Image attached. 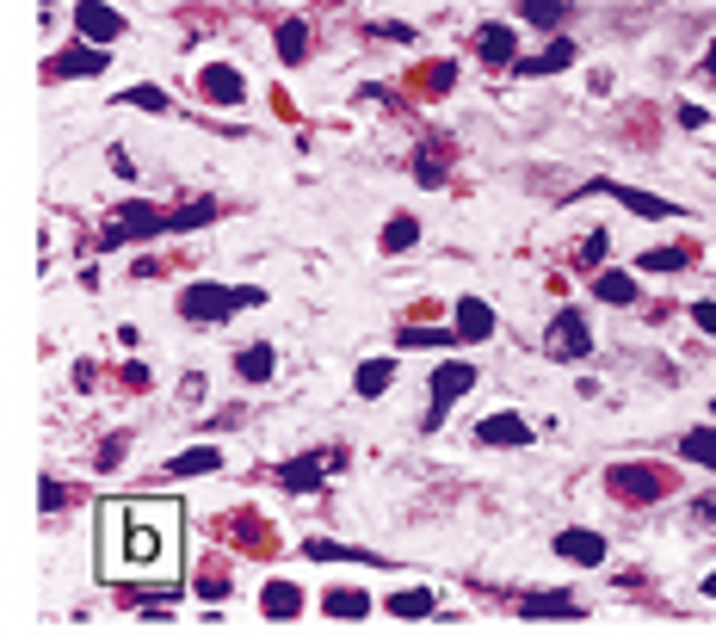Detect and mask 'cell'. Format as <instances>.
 <instances>
[{
  "label": "cell",
  "instance_id": "obj_28",
  "mask_svg": "<svg viewBox=\"0 0 716 636\" xmlns=\"http://www.w3.org/2000/svg\"><path fill=\"white\" fill-rule=\"evenodd\" d=\"M303 556H309V563H371L365 550H346V544H334V537H309Z\"/></svg>",
  "mask_w": 716,
  "mask_h": 636
},
{
  "label": "cell",
  "instance_id": "obj_30",
  "mask_svg": "<svg viewBox=\"0 0 716 636\" xmlns=\"http://www.w3.org/2000/svg\"><path fill=\"white\" fill-rule=\"evenodd\" d=\"M458 340V328H401L396 347H451Z\"/></svg>",
  "mask_w": 716,
  "mask_h": 636
},
{
  "label": "cell",
  "instance_id": "obj_7",
  "mask_svg": "<svg viewBox=\"0 0 716 636\" xmlns=\"http://www.w3.org/2000/svg\"><path fill=\"white\" fill-rule=\"evenodd\" d=\"M74 31H81L86 44H117L130 31V19L117 13L112 0H74Z\"/></svg>",
  "mask_w": 716,
  "mask_h": 636
},
{
  "label": "cell",
  "instance_id": "obj_8",
  "mask_svg": "<svg viewBox=\"0 0 716 636\" xmlns=\"http://www.w3.org/2000/svg\"><path fill=\"white\" fill-rule=\"evenodd\" d=\"M544 352L550 359H587L593 328L581 321V309H556V321H550V334H544Z\"/></svg>",
  "mask_w": 716,
  "mask_h": 636
},
{
  "label": "cell",
  "instance_id": "obj_24",
  "mask_svg": "<svg viewBox=\"0 0 716 636\" xmlns=\"http://www.w3.org/2000/svg\"><path fill=\"white\" fill-rule=\"evenodd\" d=\"M432 599L427 587H401V593H389V618H432Z\"/></svg>",
  "mask_w": 716,
  "mask_h": 636
},
{
  "label": "cell",
  "instance_id": "obj_13",
  "mask_svg": "<svg viewBox=\"0 0 716 636\" xmlns=\"http://www.w3.org/2000/svg\"><path fill=\"white\" fill-rule=\"evenodd\" d=\"M569 62H574V44H569V38H556V44L538 50V57H519L513 74H519V81H544V74H562Z\"/></svg>",
  "mask_w": 716,
  "mask_h": 636
},
{
  "label": "cell",
  "instance_id": "obj_33",
  "mask_svg": "<svg viewBox=\"0 0 716 636\" xmlns=\"http://www.w3.org/2000/svg\"><path fill=\"white\" fill-rule=\"evenodd\" d=\"M605 247H612V235H605V229H593V235H587V247H581V260H587V266H600V260H605Z\"/></svg>",
  "mask_w": 716,
  "mask_h": 636
},
{
  "label": "cell",
  "instance_id": "obj_21",
  "mask_svg": "<svg viewBox=\"0 0 716 636\" xmlns=\"http://www.w3.org/2000/svg\"><path fill=\"white\" fill-rule=\"evenodd\" d=\"M235 371H242V383H273L278 352L273 347H242V352H235Z\"/></svg>",
  "mask_w": 716,
  "mask_h": 636
},
{
  "label": "cell",
  "instance_id": "obj_36",
  "mask_svg": "<svg viewBox=\"0 0 716 636\" xmlns=\"http://www.w3.org/2000/svg\"><path fill=\"white\" fill-rule=\"evenodd\" d=\"M679 124H686V131H704V124H710V112H704V105H679Z\"/></svg>",
  "mask_w": 716,
  "mask_h": 636
},
{
  "label": "cell",
  "instance_id": "obj_6",
  "mask_svg": "<svg viewBox=\"0 0 716 636\" xmlns=\"http://www.w3.org/2000/svg\"><path fill=\"white\" fill-rule=\"evenodd\" d=\"M328 470H346V451H309V458H290L285 470H278V489L316 494L321 482H328Z\"/></svg>",
  "mask_w": 716,
  "mask_h": 636
},
{
  "label": "cell",
  "instance_id": "obj_25",
  "mask_svg": "<svg viewBox=\"0 0 716 636\" xmlns=\"http://www.w3.org/2000/svg\"><path fill=\"white\" fill-rule=\"evenodd\" d=\"M328 618H365L371 612V593H358V587H328Z\"/></svg>",
  "mask_w": 716,
  "mask_h": 636
},
{
  "label": "cell",
  "instance_id": "obj_20",
  "mask_svg": "<svg viewBox=\"0 0 716 636\" xmlns=\"http://www.w3.org/2000/svg\"><path fill=\"white\" fill-rule=\"evenodd\" d=\"M519 612H525V618H581V599H574V593H525Z\"/></svg>",
  "mask_w": 716,
  "mask_h": 636
},
{
  "label": "cell",
  "instance_id": "obj_29",
  "mask_svg": "<svg viewBox=\"0 0 716 636\" xmlns=\"http://www.w3.org/2000/svg\"><path fill=\"white\" fill-rule=\"evenodd\" d=\"M686 266H692L686 247H655V254H643V260H636V273H686Z\"/></svg>",
  "mask_w": 716,
  "mask_h": 636
},
{
  "label": "cell",
  "instance_id": "obj_10",
  "mask_svg": "<svg viewBox=\"0 0 716 636\" xmlns=\"http://www.w3.org/2000/svg\"><path fill=\"white\" fill-rule=\"evenodd\" d=\"M612 494H624V501H661V494H667V476H661L655 463H617Z\"/></svg>",
  "mask_w": 716,
  "mask_h": 636
},
{
  "label": "cell",
  "instance_id": "obj_32",
  "mask_svg": "<svg viewBox=\"0 0 716 636\" xmlns=\"http://www.w3.org/2000/svg\"><path fill=\"white\" fill-rule=\"evenodd\" d=\"M117 105H143V112H167V93H161V88H130V93H117Z\"/></svg>",
  "mask_w": 716,
  "mask_h": 636
},
{
  "label": "cell",
  "instance_id": "obj_2",
  "mask_svg": "<svg viewBox=\"0 0 716 636\" xmlns=\"http://www.w3.org/2000/svg\"><path fill=\"white\" fill-rule=\"evenodd\" d=\"M254 304H266L259 285H211V278H198V285L180 290V316L198 321V328H223L235 309H254Z\"/></svg>",
  "mask_w": 716,
  "mask_h": 636
},
{
  "label": "cell",
  "instance_id": "obj_11",
  "mask_svg": "<svg viewBox=\"0 0 716 636\" xmlns=\"http://www.w3.org/2000/svg\"><path fill=\"white\" fill-rule=\"evenodd\" d=\"M198 93L211 105H247V81L242 69H229V62H211V69H198Z\"/></svg>",
  "mask_w": 716,
  "mask_h": 636
},
{
  "label": "cell",
  "instance_id": "obj_40",
  "mask_svg": "<svg viewBox=\"0 0 716 636\" xmlns=\"http://www.w3.org/2000/svg\"><path fill=\"white\" fill-rule=\"evenodd\" d=\"M704 593H710V599H716V575H704Z\"/></svg>",
  "mask_w": 716,
  "mask_h": 636
},
{
  "label": "cell",
  "instance_id": "obj_26",
  "mask_svg": "<svg viewBox=\"0 0 716 636\" xmlns=\"http://www.w3.org/2000/svg\"><path fill=\"white\" fill-rule=\"evenodd\" d=\"M679 458H686V463H704V470H716V427H692V433L679 439Z\"/></svg>",
  "mask_w": 716,
  "mask_h": 636
},
{
  "label": "cell",
  "instance_id": "obj_9",
  "mask_svg": "<svg viewBox=\"0 0 716 636\" xmlns=\"http://www.w3.org/2000/svg\"><path fill=\"white\" fill-rule=\"evenodd\" d=\"M475 439L482 445H538V427L525 414H513V408H494V414L475 420Z\"/></svg>",
  "mask_w": 716,
  "mask_h": 636
},
{
  "label": "cell",
  "instance_id": "obj_16",
  "mask_svg": "<svg viewBox=\"0 0 716 636\" xmlns=\"http://www.w3.org/2000/svg\"><path fill=\"white\" fill-rule=\"evenodd\" d=\"M451 321H458V340H488V334H494V309H488L482 297H458Z\"/></svg>",
  "mask_w": 716,
  "mask_h": 636
},
{
  "label": "cell",
  "instance_id": "obj_34",
  "mask_svg": "<svg viewBox=\"0 0 716 636\" xmlns=\"http://www.w3.org/2000/svg\"><path fill=\"white\" fill-rule=\"evenodd\" d=\"M458 81V62H432L427 69V88H451Z\"/></svg>",
  "mask_w": 716,
  "mask_h": 636
},
{
  "label": "cell",
  "instance_id": "obj_14",
  "mask_svg": "<svg viewBox=\"0 0 716 636\" xmlns=\"http://www.w3.org/2000/svg\"><path fill=\"white\" fill-rule=\"evenodd\" d=\"M475 57H482L488 69H513V62H519L513 25H482V31H475Z\"/></svg>",
  "mask_w": 716,
  "mask_h": 636
},
{
  "label": "cell",
  "instance_id": "obj_22",
  "mask_svg": "<svg viewBox=\"0 0 716 636\" xmlns=\"http://www.w3.org/2000/svg\"><path fill=\"white\" fill-rule=\"evenodd\" d=\"M216 470H223V451H216V445L180 451V458L167 463V476H216Z\"/></svg>",
  "mask_w": 716,
  "mask_h": 636
},
{
  "label": "cell",
  "instance_id": "obj_3",
  "mask_svg": "<svg viewBox=\"0 0 716 636\" xmlns=\"http://www.w3.org/2000/svg\"><path fill=\"white\" fill-rule=\"evenodd\" d=\"M475 377H482V371H475V365H463V359L432 365V377H427V396H432V402H427V420H420L427 433H439V427H444V414H451V408H458L463 396L475 390Z\"/></svg>",
  "mask_w": 716,
  "mask_h": 636
},
{
  "label": "cell",
  "instance_id": "obj_38",
  "mask_svg": "<svg viewBox=\"0 0 716 636\" xmlns=\"http://www.w3.org/2000/svg\"><path fill=\"white\" fill-rule=\"evenodd\" d=\"M112 174H117V179H136V167H130L124 148H112Z\"/></svg>",
  "mask_w": 716,
  "mask_h": 636
},
{
  "label": "cell",
  "instance_id": "obj_12",
  "mask_svg": "<svg viewBox=\"0 0 716 636\" xmlns=\"http://www.w3.org/2000/svg\"><path fill=\"white\" fill-rule=\"evenodd\" d=\"M562 556V563H581V568H600L605 563V537L600 532H581V525H569V532H556V544H550Z\"/></svg>",
  "mask_w": 716,
  "mask_h": 636
},
{
  "label": "cell",
  "instance_id": "obj_1",
  "mask_svg": "<svg viewBox=\"0 0 716 636\" xmlns=\"http://www.w3.org/2000/svg\"><path fill=\"white\" fill-rule=\"evenodd\" d=\"M130 550L117 556V568L130 563H155V568H173V532H180V506L173 501H136L130 506Z\"/></svg>",
  "mask_w": 716,
  "mask_h": 636
},
{
  "label": "cell",
  "instance_id": "obj_27",
  "mask_svg": "<svg viewBox=\"0 0 716 636\" xmlns=\"http://www.w3.org/2000/svg\"><path fill=\"white\" fill-rule=\"evenodd\" d=\"M415 242H420V223L408 217V211H396V217L383 223V254H408Z\"/></svg>",
  "mask_w": 716,
  "mask_h": 636
},
{
  "label": "cell",
  "instance_id": "obj_4",
  "mask_svg": "<svg viewBox=\"0 0 716 636\" xmlns=\"http://www.w3.org/2000/svg\"><path fill=\"white\" fill-rule=\"evenodd\" d=\"M112 69V44H69L57 50V57L43 62V81H100V74Z\"/></svg>",
  "mask_w": 716,
  "mask_h": 636
},
{
  "label": "cell",
  "instance_id": "obj_19",
  "mask_svg": "<svg viewBox=\"0 0 716 636\" xmlns=\"http://www.w3.org/2000/svg\"><path fill=\"white\" fill-rule=\"evenodd\" d=\"M396 377H401L396 359H365V365H358V377H352V390L365 396V402H377V396H383Z\"/></svg>",
  "mask_w": 716,
  "mask_h": 636
},
{
  "label": "cell",
  "instance_id": "obj_5",
  "mask_svg": "<svg viewBox=\"0 0 716 636\" xmlns=\"http://www.w3.org/2000/svg\"><path fill=\"white\" fill-rule=\"evenodd\" d=\"M593 192H605V198H617V204H624V211H636V217H655V223L679 217V204L655 198V192H636V186H624V179H587V186H574V192H569V204L593 198Z\"/></svg>",
  "mask_w": 716,
  "mask_h": 636
},
{
  "label": "cell",
  "instance_id": "obj_35",
  "mask_svg": "<svg viewBox=\"0 0 716 636\" xmlns=\"http://www.w3.org/2000/svg\"><path fill=\"white\" fill-rule=\"evenodd\" d=\"M692 328H704L716 340V304H692Z\"/></svg>",
  "mask_w": 716,
  "mask_h": 636
},
{
  "label": "cell",
  "instance_id": "obj_17",
  "mask_svg": "<svg viewBox=\"0 0 716 636\" xmlns=\"http://www.w3.org/2000/svg\"><path fill=\"white\" fill-rule=\"evenodd\" d=\"M259 612H266V618H297V612H303V587H297V581H266V587H259Z\"/></svg>",
  "mask_w": 716,
  "mask_h": 636
},
{
  "label": "cell",
  "instance_id": "obj_39",
  "mask_svg": "<svg viewBox=\"0 0 716 636\" xmlns=\"http://www.w3.org/2000/svg\"><path fill=\"white\" fill-rule=\"evenodd\" d=\"M704 74H710V81H716V44L704 50Z\"/></svg>",
  "mask_w": 716,
  "mask_h": 636
},
{
  "label": "cell",
  "instance_id": "obj_31",
  "mask_svg": "<svg viewBox=\"0 0 716 636\" xmlns=\"http://www.w3.org/2000/svg\"><path fill=\"white\" fill-rule=\"evenodd\" d=\"M415 179H420V186H444V161H439V148H420V155H415Z\"/></svg>",
  "mask_w": 716,
  "mask_h": 636
},
{
  "label": "cell",
  "instance_id": "obj_15",
  "mask_svg": "<svg viewBox=\"0 0 716 636\" xmlns=\"http://www.w3.org/2000/svg\"><path fill=\"white\" fill-rule=\"evenodd\" d=\"M643 273H593V297L612 309H631L636 297H643V285H636Z\"/></svg>",
  "mask_w": 716,
  "mask_h": 636
},
{
  "label": "cell",
  "instance_id": "obj_18",
  "mask_svg": "<svg viewBox=\"0 0 716 636\" xmlns=\"http://www.w3.org/2000/svg\"><path fill=\"white\" fill-rule=\"evenodd\" d=\"M309 44H316V38H309V19H285V25H278V38H273V50H278V62H285V69H297V62L309 57Z\"/></svg>",
  "mask_w": 716,
  "mask_h": 636
},
{
  "label": "cell",
  "instance_id": "obj_37",
  "mask_svg": "<svg viewBox=\"0 0 716 636\" xmlns=\"http://www.w3.org/2000/svg\"><path fill=\"white\" fill-rule=\"evenodd\" d=\"M198 593H204V599H229V581L211 575V581H198Z\"/></svg>",
  "mask_w": 716,
  "mask_h": 636
},
{
  "label": "cell",
  "instance_id": "obj_23",
  "mask_svg": "<svg viewBox=\"0 0 716 636\" xmlns=\"http://www.w3.org/2000/svg\"><path fill=\"white\" fill-rule=\"evenodd\" d=\"M569 13H574V0H519V19H531V25H544V31H562Z\"/></svg>",
  "mask_w": 716,
  "mask_h": 636
}]
</instances>
